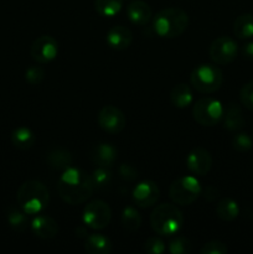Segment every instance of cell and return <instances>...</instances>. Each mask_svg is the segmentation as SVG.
<instances>
[{"instance_id": "obj_36", "label": "cell", "mask_w": 253, "mask_h": 254, "mask_svg": "<svg viewBox=\"0 0 253 254\" xmlns=\"http://www.w3.org/2000/svg\"><path fill=\"white\" fill-rule=\"evenodd\" d=\"M201 195H203V197H205L207 201L212 202V201H215L216 198L220 196V191H218V189H216L215 186L208 185V186H206V189L202 191V193H201Z\"/></svg>"}, {"instance_id": "obj_8", "label": "cell", "mask_w": 253, "mask_h": 254, "mask_svg": "<svg viewBox=\"0 0 253 254\" xmlns=\"http://www.w3.org/2000/svg\"><path fill=\"white\" fill-rule=\"evenodd\" d=\"M83 223L92 230H103L112 220V211L108 203L102 200H94L87 203L82 215Z\"/></svg>"}, {"instance_id": "obj_22", "label": "cell", "mask_w": 253, "mask_h": 254, "mask_svg": "<svg viewBox=\"0 0 253 254\" xmlns=\"http://www.w3.org/2000/svg\"><path fill=\"white\" fill-rule=\"evenodd\" d=\"M36 141L34 131L26 127H19L11 133V143L15 148L20 150H27L34 146Z\"/></svg>"}, {"instance_id": "obj_21", "label": "cell", "mask_w": 253, "mask_h": 254, "mask_svg": "<svg viewBox=\"0 0 253 254\" xmlns=\"http://www.w3.org/2000/svg\"><path fill=\"white\" fill-rule=\"evenodd\" d=\"M192 91L190 87L185 83H179L173 87L170 92V102L176 108H188L192 103Z\"/></svg>"}, {"instance_id": "obj_32", "label": "cell", "mask_w": 253, "mask_h": 254, "mask_svg": "<svg viewBox=\"0 0 253 254\" xmlns=\"http://www.w3.org/2000/svg\"><path fill=\"white\" fill-rule=\"evenodd\" d=\"M45 78V71L42 67L40 66H31L26 69L25 72V79L26 82H29L30 84L35 86V84H39L44 81Z\"/></svg>"}, {"instance_id": "obj_5", "label": "cell", "mask_w": 253, "mask_h": 254, "mask_svg": "<svg viewBox=\"0 0 253 254\" xmlns=\"http://www.w3.org/2000/svg\"><path fill=\"white\" fill-rule=\"evenodd\" d=\"M190 82L200 93H215L221 88L223 82L222 71L211 64H201L191 72Z\"/></svg>"}, {"instance_id": "obj_31", "label": "cell", "mask_w": 253, "mask_h": 254, "mask_svg": "<svg viewBox=\"0 0 253 254\" xmlns=\"http://www.w3.org/2000/svg\"><path fill=\"white\" fill-rule=\"evenodd\" d=\"M144 251L150 254H163L166 251V246L164 241L158 236H151L144 242Z\"/></svg>"}, {"instance_id": "obj_24", "label": "cell", "mask_w": 253, "mask_h": 254, "mask_svg": "<svg viewBox=\"0 0 253 254\" xmlns=\"http://www.w3.org/2000/svg\"><path fill=\"white\" fill-rule=\"evenodd\" d=\"M216 215L220 220L225 221V222H231L240 215V206L232 198H223L216 206Z\"/></svg>"}, {"instance_id": "obj_19", "label": "cell", "mask_w": 253, "mask_h": 254, "mask_svg": "<svg viewBox=\"0 0 253 254\" xmlns=\"http://www.w3.org/2000/svg\"><path fill=\"white\" fill-rule=\"evenodd\" d=\"M84 250L89 254H108L112 251V242L101 233H89L84 240Z\"/></svg>"}, {"instance_id": "obj_14", "label": "cell", "mask_w": 253, "mask_h": 254, "mask_svg": "<svg viewBox=\"0 0 253 254\" xmlns=\"http://www.w3.org/2000/svg\"><path fill=\"white\" fill-rule=\"evenodd\" d=\"M106 41L111 49L123 51V50L128 49L133 42V34L128 27L116 25L108 30L106 35Z\"/></svg>"}, {"instance_id": "obj_9", "label": "cell", "mask_w": 253, "mask_h": 254, "mask_svg": "<svg viewBox=\"0 0 253 254\" xmlns=\"http://www.w3.org/2000/svg\"><path fill=\"white\" fill-rule=\"evenodd\" d=\"M238 52V45L232 37L220 36L213 40L210 45L208 55L210 59L220 66H226L236 59Z\"/></svg>"}, {"instance_id": "obj_13", "label": "cell", "mask_w": 253, "mask_h": 254, "mask_svg": "<svg viewBox=\"0 0 253 254\" xmlns=\"http://www.w3.org/2000/svg\"><path fill=\"white\" fill-rule=\"evenodd\" d=\"M186 166L193 175L203 176L212 168V156L205 148L192 149L186 158Z\"/></svg>"}, {"instance_id": "obj_2", "label": "cell", "mask_w": 253, "mask_h": 254, "mask_svg": "<svg viewBox=\"0 0 253 254\" xmlns=\"http://www.w3.org/2000/svg\"><path fill=\"white\" fill-rule=\"evenodd\" d=\"M16 200L27 215H39L49 206L50 193L41 181L27 180L20 185Z\"/></svg>"}, {"instance_id": "obj_38", "label": "cell", "mask_w": 253, "mask_h": 254, "mask_svg": "<svg viewBox=\"0 0 253 254\" xmlns=\"http://www.w3.org/2000/svg\"><path fill=\"white\" fill-rule=\"evenodd\" d=\"M76 235L78 236L79 238H83V240H86L87 236L89 235L88 231H87V226H78V227L76 228Z\"/></svg>"}, {"instance_id": "obj_29", "label": "cell", "mask_w": 253, "mask_h": 254, "mask_svg": "<svg viewBox=\"0 0 253 254\" xmlns=\"http://www.w3.org/2000/svg\"><path fill=\"white\" fill-rule=\"evenodd\" d=\"M192 250V245L189 238L178 236L169 243V252L171 254H189Z\"/></svg>"}, {"instance_id": "obj_4", "label": "cell", "mask_w": 253, "mask_h": 254, "mask_svg": "<svg viewBox=\"0 0 253 254\" xmlns=\"http://www.w3.org/2000/svg\"><path fill=\"white\" fill-rule=\"evenodd\" d=\"M150 225L156 235L170 237L183 228L184 216L176 206L161 203L151 212Z\"/></svg>"}, {"instance_id": "obj_30", "label": "cell", "mask_w": 253, "mask_h": 254, "mask_svg": "<svg viewBox=\"0 0 253 254\" xmlns=\"http://www.w3.org/2000/svg\"><path fill=\"white\" fill-rule=\"evenodd\" d=\"M253 140L247 133H237L232 138V146L240 153H246L252 149Z\"/></svg>"}, {"instance_id": "obj_7", "label": "cell", "mask_w": 253, "mask_h": 254, "mask_svg": "<svg viewBox=\"0 0 253 254\" xmlns=\"http://www.w3.org/2000/svg\"><path fill=\"white\" fill-rule=\"evenodd\" d=\"M223 112H225V108L220 101L211 97H205V98L198 99L195 103L192 116L193 119L201 126L213 127L222 121Z\"/></svg>"}, {"instance_id": "obj_26", "label": "cell", "mask_w": 253, "mask_h": 254, "mask_svg": "<svg viewBox=\"0 0 253 254\" xmlns=\"http://www.w3.org/2000/svg\"><path fill=\"white\" fill-rule=\"evenodd\" d=\"M124 5V0H94V9L101 16L113 17Z\"/></svg>"}, {"instance_id": "obj_17", "label": "cell", "mask_w": 253, "mask_h": 254, "mask_svg": "<svg viewBox=\"0 0 253 254\" xmlns=\"http://www.w3.org/2000/svg\"><path fill=\"white\" fill-rule=\"evenodd\" d=\"M126 16L131 24L144 26L150 21L153 14L148 2L143 0H133L126 6Z\"/></svg>"}, {"instance_id": "obj_23", "label": "cell", "mask_w": 253, "mask_h": 254, "mask_svg": "<svg viewBox=\"0 0 253 254\" xmlns=\"http://www.w3.org/2000/svg\"><path fill=\"white\" fill-rule=\"evenodd\" d=\"M233 34L236 37L242 40L253 37V15L245 12L237 16L233 22Z\"/></svg>"}, {"instance_id": "obj_10", "label": "cell", "mask_w": 253, "mask_h": 254, "mask_svg": "<svg viewBox=\"0 0 253 254\" xmlns=\"http://www.w3.org/2000/svg\"><path fill=\"white\" fill-rule=\"evenodd\" d=\"M59 54V42L49 35L37 37L30 47V55L37 64H49Z\"/></svg>"}, {"instance_id": "obj_37", "label": "cell", "mask_w": 253, "mask_h": 254, "mask_svg": "<svg viewBox=\"0 0 253 254\" xmlns=\"http://www.w3.org/2000/svg\"><path fill=\"white\" fill-rule=\"evenodd\" d=\"M242 55L248 60H253V42H247L242 47Z\"/></svg>"}, {"instance_id": "obj_28", "label": "cell", "mask_w": 253, "mask_h": 254, "mask_svg": "<svg viewBox=\"0 0 253 254\" xmlns=\"http://www.w3.org/2000/svg\"><path fill=\"white\" fill-rule=\"evenodd\" d=\"M92 183H93L94 188H106L111 184L112 181V171L109 168H104V166H98L93 173L91 174Z\"/></svg>"}, {"instance_id": "obj_16", "label": "cell", "mask_w": 253, "mask_h": 254, "mask_svg": "<svg viewBox=\"0 0 253 254\" xmlns=\"http://www.w3.org/2000/svg\"><path fill=\"white\" fill-rule=\"evenodd\" d=\"M117 155H118V150L116 146L108 143L97 144L91 149V153H89L91 160L96 165L104 166V168H111L116 163Z\"/></svg>"}, {"instance_id": "obj_20", "label": "cell", "mask_w": 253, "mask_h": 254, "mask_svg": "<svg viewBox=\"0 0 253 254\" xmlns=\"http://www.w3.org/2000/svg\"><path fill=\"white\" fill-rule=\"evenodd\" d=\"M46 163L50 168L55 169V170L63 171L66 169L71 168L72 163H73V158H72V154L68 150L57 148L50 151L46 158Z\"/></svg>"}, {"instance_id": "obj_1", "label": "cell", "mask_w": 253, "mask_h": 254, "mask_svg": "<svg viewBox=\"0 0 253 254\" xmlns=\"http://www.w3.org/2000/svg\"><path fill=\"white\" fill-rule=\"evenodd\" d=\"M94 185L89 174L71 166L63 170L57 181V191L62 200L72 206L86 202L93 195Z\"/></svg>"}, {"instance_id": "obj_18", "label": "cell", "mask_w": 253, "mask_h": 254, "mask_svg": "<svg viewBox=\"0 0 253 254\" xmlns=\"http://www.w3.org/2000/svg\"><path fill=\"white\" fill-rule=\"evenodd\" d=\"M223 127L228 131H238L245 127L246 119L240 106L230 103L223 112Z\"/></svg>"}, {"instance_id": "obj_3", "label": "cell", "mask_w": 253, "mask_h": 254, "mask_svg": "<svg viewBox=\"0 0 253 254\" xmlns=\"http://www.w3.org/2000/svg\"><path fill=\"white\" fill-rule=\"evenodd\" d=\"M189 16L179 7H166L160 10L153 19L154 31L163 39H175L188 29Z\"/></svg>"}, {"instance_id": "obj_33", "label": "cell", "mask_w": 253, "mask_h": 254, "mask_svg": "<svg viewBox=\"0 0 253 254\" xmlns=\"http://www.w3.org/2000/svg\"><path fill=\"white\" fill-rule=\"evenodd\" d=\"M200 252L201 254H226L228 250L227 246L221 241H210L202 246Z\"/></svg>"}, {"instance_id": "obj_11", "label": "cell", "mask_w": 253, "mask_h": 254, "mask_svg": "<svg viewBox=\"0 0 253 254\" xmlns=\"http://www.w3.org/2000/svg\"><path fill=\"white\" fill-rule=\"evenodd\" d=\"M98 126L102 130L109 134H118L126 127V117L123 112L114 106H104L99 111L98 117Z\"/></svg>"}, {"instance_id": "obj_27", "label": "cell", "mask_w": 253, "mask_h": 254, "mask_svg": "<svg viewBox=\"0 0 253 254\" xmlns=\"http://www.w3.org/2000/svg\"><path fill=\"white\" fill-rule=\"evenodd\" d=\"M122 225L128 231H136L141 226V216L133 206H128L122 212Z\"/></svg>"}, {"instance_id": "obj_12", "label": "cell", "mask_w": 253, "mask_h": 254, "mask_svg": "<svg viewBox=\"0 0 253 254\" xmlns=\"http://www.w3.org/2000/svg\"><path fill=\"white\" fill-rule=\"evenodd\" d=\"M133 201L138 207L148 208L155 205L160 196V190L155 181L144 180L139 183L133 190Z\"/></svg>"}, {"instance_id": "obj_6", "label": "cell", "mask_w": 253, "mask_h": 254, "mask_svg": "<svg viewBox=\"0 0 253 254\" xmlns=\"http://www.w3.org/2000/svg\"><path fill=\"white\" fill-rule=\"evenodd\" d=\"M202 193L200 181L193 176H183L171 183L169 196L180 206H189L195 202Z\"/></svg>"}, {"instance_id": "obj_35", "label": "cell", "mask_w": 253, "mask_h": 254, "mask_svg": "<svg viewBox=\"0 0 253 254\" xmlns=\"http://www.w3.org/2000/svg\"><path fill=\"white\" fill-rule=\"evenodd\" d=\"M118 173L121 179H123L124 181H134L138 179V170L134 168L131 164H122L118 169Z\"/></svg>"}, {"instance_id": "obj_25", "label": "cell", "mask_w": 253, "mask_h": 254, "mask_svg": "<svg viewBox=\"0 0 253 254\" xmlns=\"http://www.w3.org/2000/svg\"><path fill=\"white\" fill-rule=\"evenodd\" d=\"M10 227L16 232H24L29 226V215L21 207H10L6 212Z\"/></svg>"}, {"instance_id": "obj_34", "label": "cell", "mask_w": 253, "mask_h": 254, "mask_svg": "<svg viewBox=\"0 0 253 254\" xmlns=\"http://www.w3.org/2000/svg\"><path fill=\"white\" fill-rule=\"evenodd\" d=\"M241 103L250 111H253V81L248 82L240 91Z\"/></svg>"}, {"instance_id": "obj_15", "label": "cell", "mask_w": 253, "mask_h": 254, "mask_svg": "<svg viewBox=\"0 0 253 254\" xmlns=\"http://www.w3.org/2000/svg\"><path fill=\"white\" fill-rule=\"evenodd\" d=\"M31 230L36 237L41 240H51L59 233V225L50 216L39 213V216L32 218Z\"/></svg>"}]
</instances>
